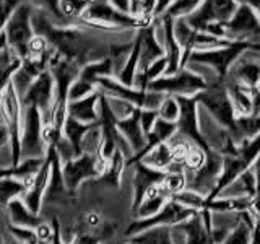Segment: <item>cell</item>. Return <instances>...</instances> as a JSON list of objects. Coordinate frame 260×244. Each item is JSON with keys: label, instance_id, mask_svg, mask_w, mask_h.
<instances>
[{"label": "cell", "instance_id": "1", "mask_svg": "<svg viewBox=\"0 0 260 244\" xmlns=\"http://www.w3.org/2000/svg\"><path fill=\"white\" fill-rule=\"evenodd\" d=\"M258 155H260V134L241 143L238 146V151H236V155H233V157H223L221 176H219L213 192L208 195L207 200L216 199L228 186L234 182L236 179L244 173V171L254 165L255 160L258 158Z\"/></svg>", "mask_w": 260, "mask_h": 244}, {"label": "cell", "instance_id": "2", "mask_svg": "<svg viewBox=\"0 0 260 244\" xmlns=\"http://www.w3.org/2000/svg\"><path fill=\"white\" fill-rule=\"evenodd\" d=\"M199 106H203L211 117L218 122V126L228 134H231L236 126V112L233 109L231 98L223 80H213L208 86L197 95Z\"/></svg>", "mask_w": 260, "mask_h": 244}, {"label": "cell", "instance_id": "3", "mask_svg": "<svg viewBox=\"0 0 260 244\" xmlns=\"http://www.w3.org/2000/svg\"><path fill=\"white\" fill-rule=\"evenodd\" d=\"M21 120L23 106L21 98L16 93L13 83H10L0 96V122L8 132V143L12 148V166H16L21 160L20 155V138H21Z\"/></svg>", "mask_w": 260, "mask_h": 244}, {"label": "cell", "instance_id": "4", "mask_svg": "<svg viewBox=\"0 0 260 244\" xmlns=\"http://www.w3.org/2000/svg\"><path fill=\"white\" fill-rule=\"evenodd\" d=\"M32 12H35V7L29 2H23L12 13V16L8 18L2 29L7 38V46L13 52L18 54L21 59H26L29 43L35 38V29H32V21H31Z\"/></svg>", "mask_w": 260, "mask_h": 244}, {"label": "cell", "instance_id": "5", "mask_svg": "<svg viewBox=\"0 0 260 244\" xmlns=\"http://www.w3.org/2000/svg\"><path fill=\"white\" fill-rule=\"evenodd\" d=\"M208 86L207 80L193 69H181L173 75H162L148 85V92L166 96H197Z\"/></svg>", "mask_w": 260, "mask_h": 244}, {"label": "cell", "instance_id": "6", "mask_svg": "<svg viewBox=\"0 0 260 244\" xmlns=\"http://www.w3.org/2000/svg\"><path fill=\"white\" fill-rule=\"evenodd\" d=\"M106 168L108 160H104L101 155H80L67 163H62L63 184L69 192L73 194L88 179H100Z\"/></svg>", "mask_w": 260, "mask_h": 244}, {"label": "cell", "instance_id": "7", "mask_svg": "<svg viewBox=\"0 0 260 244\" xmlns=\"http://www.w3.org/2000/svg\"><path fill=\"white\" fill-rule=\"evenodd\" d=\"M96 86L104 95L119 98L138 109H158L166 95L148 92V89H138L135 86H125L114 77H104L96 81Z\"/></svg>", "mask_w": 260, "mask_h": 244}, {"label": "cell", "instance_id": "8", "mask_svg": "<svg viewBox=\"0 0 260 244\" xmlns=\"http://www.w3.org/2000/svg\"><path fill=\"white\" fill-rule=\"evenodd\" d=\"M20 155L21 158H46L47 155L43 140V119L36 106H23Z\"/></svg>", "mask_w": 260, "mask_h": 244}, {"label": "cell", "instance_id": "9", "mask_svg": "<svg viewBox=\"0 0 260 244\" xmlns=\"http://www.w3.org/2000/svg\"><path fill=\"white\" fill-rule=\"evenodd\" d=\"M252 46H257V44L231 43L230 46L213 49V51L192 52L189 60H187V67H189V65H203V67L213 70L216 73L218 80H224L228 72L233 67V64L239 59V55L246 51V49Z\"/></svg>", "mask_w": 260, "mask_h": 244}, {"label": "cell", "instance_id": "10", "mask_svg": "<svg viewBox=\"0 0 260 244\" xmlns=\"http://www.w3.org/2000/svg\"><path fill=\"white\" fill-rule=\"evenodd\" d=\"M81 20L125 31H138L145 28L140 20L130 13L117 10L108 0H91V4L86 7V10L81 15Z\"/></svg>", "mask_w": 260, "mask_h": 244}, {"label": "cell", "instance_id": "11", "mask_svg": "<svg viewBox=\"0 0 260 244\" xmlns=\"http://www.w3.org/2000/svg\"><path fill=\"white\" fill-rule=\"evenodd\" d=\"M224 39L231 43L260 44V16L257 10L239 4L231 20L224 24Z\"/></svg>", "mask_w": 260, "mask_h": 244}, {"label": "cell", "instance_id": "12", "mask_svg": "<svg viewBox=\"0 0 260 244\" xmlns=\"http://www.w3.org/2000/svg\"><path fill=\"white\" fill-rule=\"evenodd\" d=\"M181 104V116L177 119V132L176 135L184 138L190 145L199 146L203 151H210L211 146L203 135L199 126V100L197 96H176Z\"/></svg>", "mask_w": 260, "mask_h": 244}, {"label": "cell", "instance_id": "13", "mask_svg": "<svg viewBox=\"0 0 260 244\" xmlns=\"http://www.w3.org/2000/svg\"><path fill=\"white\" fill-rule=\"evenodd\" d=\"M195 214H197V210L184 207L174 199H169L165 203V207H162L156 215H153L150 218L134 220V222L128 225L125 236L127 238H132V236L138 233H143L146 230H150V228H156V226H177L187 222L189 218H192Z\"/></svg>", "mask_w": 260, "mask_h": 244}, {"label": "cell", "instance_id": "14", "mask_svg": "<svg viewBox=\"0 0 260 244\" xmlns=\"http://www.w3.org/2000/svg\"><path fill=\"white\" fill-rule=\"evenodd\" d=\"M221 171H223V155L218 150L211 148L210 151L205 153V160H203L199 169L185 173L187 189L199 192L203 197H208L213 192L218 179L221 176Z\"/></svg>", "mask_w": 260, "mask_h": 244}, {"label": "cell", "instance_id": "15", "mask_svg": "<svg viewBox=\"0 0 260 244\" xmlns=\"http://www.w3.org/2000/svg\"><path fill=\"white\" fill-rule=\"evenodd\" d=\"M238 5V0H203L197 10L185 20L192 28L203 31L210 24H226Z\"/></svg>", "mask_w": 260, "mask_h": 244}, {"label": "cell", "instance_id": "16", "mask_svg": "<svg viewBox=\"0 0 260 244\" xmlns=\"http://www.w3.org/2000/svg\"><path fill=\"white\" fill-rule=\"evenodd\" d=\"M21 106H36L41 112L43 124H52V106H54V78L52 73L44 70L32 81L29 89L21 98Z\"/></svg>", "mask_w": 260, "mask_h": 244}, {"label": "cell", "instance_id": "17", "mask_svg": "<svg viewBox=\"0 0 260 244\" xmlns=\"http://www.w3.org/2000/svg\"><path fill=\"white\" fill-rule=\"evenodd\" d=\"M52 161H54V148L51 146V148H47L44 163H43V166H41V169L38 171L35 181H32V184L21 195V200L24 202V205H26L32 214L41 215V211H43L44 197H46L49 182H51Z\"/></svg>", "mask_w": 260, "mask_h": 244}, {"label": "cell", "instance_id": "18", "mask_svg": "<svg viewBox=\"0 0 260 244\" xmlns=\"http://www.w3.org/2000/svg\"><path fill=\"white\" fill-rule=\"evenodd\" d=\"M134 179H132V186H134V200H132V214L138 208V205L142 203L145 194L148 192L151 187L162 184L166 177L165 171L154 169L151 166H146L145 163L137 161L134 163Z\"/></svg>", "mask_w": 260, "mask_h": 244}, {"label": "cell", "instance_id": "19", "mask_svg": "<svg viewBox=\"0 0 260 244\" xmlns=\"http://www.w3.org/2000/svg\"><path fill=\"white\" fill-rule=\"evenodd\" d=\"M138 35H140V64L137 73H143L154 60L165 55V47L159 43L153 23L138 29Z\"/></svg>", "mask_w": 260, "mask_h": 244}, {"label": "cell", "instance_id": "20", "mask_svg": "<svg viewBox=\"0 0 260 244\" xmlns=\"http://www.w3.org/2000/svg\"><path fill=\"white\" fill-rule=\"evenodd\" d=\"M117 130L120 135L125 138L127 143L130 145L134 155L140 153L145 146H146V135L143 134L142 126H140V109H135L128 117L120 119L116 122Z\"/></svg>", "mask_w": 260, "mask_h": 244}, {"label": "cell", "instance_id": "21", "mask_svg": "<svg viewBox=\"0 0 260 244\" xmlns=\"http://www.w3.org/2000/svg\"><path fill=\"white\" fill-rule=\"evenodd\" d=\"M101 92L96 89L94 93L83 98L78 101H70L67 106V116L77 119L81 124H94L100 120V112H98V104H100Z\"/></svg>", "mask_w": 260, "mask_h": 244}, {"label": "cell", "instance_id": "22", "mask_svg": "<svg viewBox=\"0 0 260 244\" xmlns=\"http://www.w3.org/2000/svg\"><path fill=\"white\" fill-rule=\"evenodd\" d=\"M223 83L228 89V95H230V98H231L236 117L252 116V112H254V106H252L250 88L244 86L242 83H239V81H236L230 77H224Z\"/></svg>", "mask_w": 260, "mask_h": 244}, {"label": "cell", "instance_id": "23", "mask_svg": "<svg viewBox=\"0 0 260 244\" xmlns=\"http://www.w3.org/2000/svg\"><path fill=\"white\" fill-rule=\"evenodd\" d=\"M238 222L231 228V231L228 233L226 239L221 244H250L254 238V230L257 225V217L252 214L250 210L241 211L238 215Z\"/></svg>", "mask_w": 260, "mask_h": 244}, {"label": "cell", "instance_id": "24", "mask_svg": "<svg viewBox=\"0 0 260 244\" xmlns=\"http://www.w3.org/2000/svg\"><path fill=\"white\" fill-rule=\"evenodd\" d=\"M7 220L8 223L13 226H20V228H28V230H35V228L43 222V217L38 214H32V211L24 205V202L18 197L13 199L5 208Z\"/></svg>", "mask_w": 260, "mask_h": 244}, {"label": "cell", "instance_id": "25", "mask_svg": "<svg viewBox=\"0 0 260 244\" xmlns=\"http://www.w3.org/2000/svg\"><path fill=\"white\" fill-rule=\"evenodd\" d=\"M169 199H171V195L166 192L162 184L151 187V189L145 194V197L140 205H138V208L134 211V218L142 220V218H150L153 215H156L158 211L165 207V203Z\"/></svg>", "mask_w": 260, "mask_h": 244}, {"label": "cell", "instance_id": "26", "mask_svg": "<svg viewBox=\"0 0 260 244\" xmlns=\"http://www.w3.org/2000/svg\"><path fill=\"white\" fill-rule=\"evenodd\" d=\"M44 70H47V67L43 64H39V62H32L29 59H24L21 62L20 69L16 70L12 77V83H13L16 93H18L20 98H23L24 95H26L29 86L32 85V81H35Z\"/></svg>", "mask_w": 260, "mask_h": 244}, {"label": "cell", "instance_id": "27", "mask_svg": "<svg viewBox=\"0 0 260 244\" xmlns=\"http://www.w3.org/2000/svg\"><path fill=\"white\" fill-rule=\"evenodd\" d=\"M177 230H181L185 236V244H211L210 231L203 222V217L200 211H197L192 218H189L187 222L174 226Z\"/></svg>", "mask_w": 260, "mask_h": 244}, {"label": "cell", "instance_id": "28", "mask_svg": "<svg viewBox=\"0 0 260 244\" xmlns=\"http://www.w3.org/2000/svg\"><path fill=\"white\" fill-rule=\"evenodd\" d=\"M125 169H127V157L117 148L111 157V160L108 161V168H106L104 174L98 181L106 184L108 187H119L122 181V174H124Z\"/></svg>", "mask_w": 260, "mask_h": 244}, {"label": "cell", "instance_id": "29", "mask_svg": "<svg viewBox=\"0 0 260 244\" xmlns=\"http://www.w3.org/2000/svg\"><path fill=\"white\" fill-rule=\"evenodd\" d=\"M257 134H260V114H252V116L236 119L234 130L230 134V137L239 146L241 143L255 137Z\"/></svg>", "mask_w": 260, "mask_h": 244}, {"label": "cell", "instance_id": "30", "mask_svg": "<svg viewBox=\"0 0 260 244\" xmlns=\"http://www.w3.org/2000/svg\"><path fill=\"white\" fill-rule=\"evenodd\" d=\"M23 59L13 52L10 47H5V51L0 54V96L5 92V88L12 83L13 73L20 69Z\"/></svg>", "mask_w": 260, "mask_h": 244}, {"label": "cell", "instance_id": "31", "mask_svg": "<svg viewBox=\"0 0 260 244\" xmlns=\"http://www.w3.org/2000/svg\"><path fill=\"white\" fill-rule=\"evenodd\" d=\"M140 161L145 163L146 166H151L154 169H159V171L168 173L169 168L173 166L174 158H173V151H171L169 143L165 142V143H159V145L154 146V148H151Z\"/></svg>", "mask_w": 260, "mask_h": 244}, {"label": "cell", "instance_id": "32", "mask_svg": "<svg viewBox=\"0 0 260 244\" xmlns=\"http://www.w3.org/2000/svg\"><path fill=\"white\" fill-rule=\"evenodd\" d=\"M138 64H140V35H138V31H137L135 39H134L132 52H130L128 59H127L124 67H122V70L117 73L116 80L120 81V83L125 85V86H134L137 70H138Z\"/></svg>", "mask_w": 260, "mask_h": 244}, {"label": "cell", "instance_id": "33", "mask_svg": "<svg viewBox=\"0 0 260 244\" xmlns=\"http://www.w3.org/2000/svg\"><path fill=\"white\" fill-rule=\"evenodd\" d=\"M134 244H176L173 239V226H156L128 238Z\"/></svg>", "mask_w": 260, "mask_h": 244}, {"label": "cell", "instance_id": "34", "mask_svg": "<svg viewBox=\"0 0 260 244\" xmlns=\"http://www.w3.org/2000/svg\"><path fill=\"white\" fill-rule=\"evenodd\" d=\"M104 77H114L112 60L108 55L101 60L86 64L85 67H81V72H80V78L85 81H89V83H93V85H96V81Z\"/></svg>", "mask_w": 260, "mask_h": 244}, {"label": "cell", "instance_id": "35", "mask_svg": "<svg viewBox=\"0 0 260 244\" xmlns=\"http://www.w3.org/2000/svg\"><path fill=\"white\" fill-rule=\"evenodd\" d=\"M91 126L93 124H81V122H78L77 119H73L70 116H67V119L63 122L62 135L67 138L69 143L73 146L77 157L81 155V140H83V135L86 134V130Z\"/></svg>", "mask_w": 260, "mask_h": 244}, {"label": "cell", "instance_id": "36", "mask_svg": "<svg viewBox=\"0 0 260 244\" xmlns=\"http://www.w3.org/2000/svg\"><path fill=\"white\" fill-rule=\"evenodd\" d=\"M38 10H43L44 13H47V16L51 18V21L57 26H70V24L78 23V20H69L65 18L60 12V0H26Z\"/></svg>", "mask_w": 260, "mask_h": 244}, {"label": "cell", "instance_id": "37", "mask_svg": "<svg viewBox=\"0 0 260 244\" xmlns=\"http://www.w3.org/2000/svg\"><path fill=\"white\" fill-rule=\"evenodd\" d=\"M24 186L12 177H0V210H5L13 199H21Z\"/></svg>", "mask_w": 260, "mask_h": 244}, {"label": "cell", "instance_id": "38", "mask_svg": "<svg viewBox=\"0 0 260 244\" xmlns=\"http://www.w3.org/2000/svg\"><path fill=\"white\" fill-rule=\"evenodd\" d=\"M162 187L166 189V192L171 195V199L174 195L181 194L182 191L187 189V177L185 171H169L166 173L165 181H162Z\"/></svg>", "mask_w": 260, "mask_h": 244}, {"label": "cell", "instance_id": "39", "mask_svg": "<svg viewBox=\"0 0 260 244\" xmlns=\"http://www.w3.org/2000/svg\"><path fill=\"white\" fill-rule=\"evenodd\" d=\"M202 2L203 0H176L166 12V16H169V18H173V20L187 18V16H190L197 10Z\"/></svg>", "mask_w": 260, "mask_h": 244}, {"label": "cell", "instance_id": "40", "mask_svg": "<svg viewBox=\"0 0 260 244\" xmlns=\"http://www.w3.org/2000/svg\"><path fill=\"white\" fill-rule=\"evenodd\" d=\"M181 116V104H179L176 96H166L158 108V117L166 122H177Z\"/></svg>", "mask_w": 260, "mask_h": 244}, {"label": "cell", "instance_id": "41", "mask_svg": "<svg viewBox=\"0 0 260 244\" xmlns=\"http://www.w3.org/2000/svg\"><path fill=\"white\" fill-rule=\"evenodd\" d=\"M89 4H91V0H60V12L65 18L78 20Z\"/></svg>", "mask_w": 260, "mask_h": 244}, {"label": "cell", "instance_id": "42", "mask_svg": "<svg viewBox=\"0 0 260 244\" xmlns=\"http://www.w3.org/2000/svg\"><path fill=\"white\" fill-rule=\"evenodd\" d=\"M98 89L96 85L93 83H89V81H85V80H81L80 77L73 81L70 89H69V103L70 101H78V100H83V98L89 96L91 93H94Z\"/></svg>", "mask_w": 260, "mask_h": 244}, {"label": "cell", "instance_id": "43", "mask_svg": "<svg viewBox=\"0 0 260 244\" xmlns=\"http://www.w3.org/2000/svg\"><path fill=\"white\" fill-rule=\"evenodd\" d=\"M158 120V109H140V126L143 134L148 137Z\"/></svg>", "mask_w": 260, "mask_h": 244}, {"label": "cell", "instance_id": "44", "mask_svg": "<svg viewBox=\"0 0 260 244\" xmlns=\"http://www.w3.org/2000/svg\"><path fill=\"white\" fill-rule=\"evenodd\" d=\"M250 168H252V171H254V176H255V195H254V207H252V214H254L260 222V155Z\"/></svg>", "mask_w": 260, "mask_h": 244}, {"label": "cell", "instance_id": "45", "mask_svg": "<svg viewBox=\"0 0 260 244\" xmlns=\"http://www.w3.org/2000/svg\"><path fill=\"white\" fill-rule=\"evenodd\" d=\"M176 0H156L154 2V12H153V20L156 18H161V16H165L166 12L169 10V7L173 5Z\"/></svg>", "mask_w": 260, "mask_h": 244}, {"label": "cell", "instance_id": "46", "mask_svg": "<svg viewBox=\"0 0 260 244\" xmlns=\"http://www.w3.org/2000/svg\"><path fill=\"white\" fill-rule=\"evenodd\" d=\"M13 158H12V148H10V143H7L4 146H0V171L12 166Z\"/></svg>", "mask_w": 260, "mask_h": 244}, {"label": "cell", "instance_id": "47", "mask_svg": "<svg viewBox=\"0 0 260 244\" xmlns=\"http://www.w3.org/2000/svg\"><path fill=\"white\" fill-rule=\"evenodd\" d=\"M85 223H86L88 228H91V230H96L98 226H101L103 218H101L100 214H98V211H88V214L85 215Z\"/></svg>", "mask_w": 260, "mask_h": 244}, {"label": "cell", "instance_id": "48", "mask_svg": "<svg viewBox=\"0 0 260 244\" xmlns=\"http://www.w3.org/2000/svg\"><path fill=\"white\" fill-rule=\"evenodd\" d=\"M108 2L112 4L114 7L117 8V10L124 12V13H128V7H130L128 0H108Z\"/></svg>", "mask_w": 260, "mask_h": 244}, {"label": "cell", "instance_id": "49", "mask_svg": "<svg viewBox=\"0 0 260 244\" xmlns=\"http://www.w3.org/2000/svg\"><path fill=\"white\" fill-rule=\"evenodd\" d=\"M238 4L247 5L250 8H254V10H258L260 8V0H238Z\"/></svg>", "mask_w": 260, "mask_h": 244}, {"label": "cell", "instance_id": "50", "mask_svg": "<svg viewBox=\"0 0 260 244\" xmlns=\"http://www.w3.org/2000/svg\"><path fill=\"white\" fill-rule=\"evenodd\" d=\"M8 143V132L4 126H0V146H4Z\"/></svg>", "mask_w": 260, "mask_h": 244}, {"label": "cell", "instance_id": "51", "mask_svg": "<svg viewBox=\"0 0 260 244\" xmlns=\"http://www.w3.org/2000/svg\"><path fill=\"white\" fill-rule=\"evenodd\" d=\"M250 244H260V222H257L255 230H254V238H252Z\"/></svg>", "mask_w": 260, "mask_h": 244}, {"label": "cell", "instance_id": "52", "mask_svg": "<svg viewBox=\"0 0 260 244\" xmlns=\"http://www.w3.org/2000/svg\"><path fill=\"white\" fill-rule=\"evenodd\" d=\"M2 2H4V0H0V10H2Z\"/></svg>", "mask_w": 260, "mask_h": 244}, {"label": "cell", "instance_id": "53", "mask_svg": "<svg viewBox=\"0 0 260 244\" xmlns=\"http://www.w3.org/2000/svg\"><path fill=\"white\" fill-rule=\"evenodd\" d=\"M257 13H258V16H260V8H258V10H257Z\"/></svg>", "mask_w": 260, "mask_h": 244}, {"label": "cell", "instance_id": "54", "mask_svg": "<svg viewBox=\"0 0 260 244\" xmlns=\"http://www.w3.org/2000/svg\"><path fill=\"white\" fill-rule=\"evenodd\" d=\"M258 88H260V83H258Z\"/></svg>", "mask_w": 260, "mask_h": 244}]
</instances>
